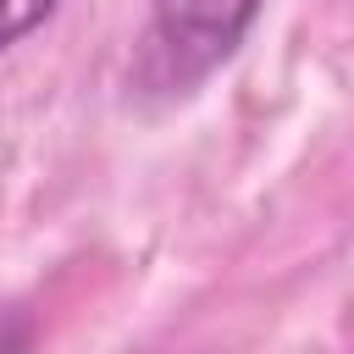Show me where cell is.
Returning <instances> with one entry per match:
<instances>
[{"instance_id":"1","label":"cell","mask_w":354,"mask_h":354,"mask_svg":"<svg viewBox=\"0 0 354 354\" xmlns=\"http://www.w3.org/2000/svg\"><path fill=\"white\" fill-rule=\"evenodd\" d=\"M260 0H155L149 17V66L160 83H194L210 66H221L249 22H254Z\"/></svg>"},{"instance_id":"2","label":"cell","mask_w":354,"mask_h":354,"mask_svg":"<svg viewBox=\"0 0 354 354\" xmlns=\"http://www.w3.org/2000/svg\"><path fill=\"white\" fill-rule=\"evenodd\" d=\"M50 11H55V0H0V50H11L22 33H33Z\"/></svg>"},{"instance_id":"3","label":"cell","mask_w":354,"mask_h":354,"mask_svg":"<svg viewBox=\"0 0 354 354\" xmlns=\"http://www.w3.org/2000/svg\"><path fill=\"white\" fill-rule=\"evenodd\" d=\"M33 348V326L17 310H0V354H28Z\"/></svg>"}]
</instances>
